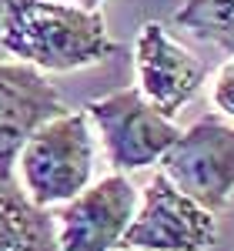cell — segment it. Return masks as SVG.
Masks as SVG:
<instances>
[{
    "label": "cell",
    "mask_w": 234,
    "mask_h": 251,
    "mask_svg": "<svg viewBox=\"0 0 234 251\" xmlns=\"http://www.w3.org/2000/svg\"><path fill=\"white\" fill-rule=\"evenodd\" d=\"M0 44L10 57L40 74L80 71L120 50L100 10H80L57 0H3Z\"/></svg>",
    "instance_id": "cell-1"
},
{
    "label": "cell",
    "mask_w": 234,
    "mask_h": 251,
    "mask_svg": "<svg viewBox=\"0 0 234 251\" xmlns=\"http://www.w3.org/2000/svg\"><path fill=\"white\" fill-rule=\"evenodd\" d=\"M97 141L84 111H64L27 137L17 157L23 194L37 208H54L77 198L94 181Z\"/></svg>",
    "instance_id": "cell-2"
},
{
    "label": "cell",
    "mask_w": 234,
    "mask_h": 251,
    "mask_svg": "<svg viewBox=\"0 0 234 251\" xmlns=\"http://www.w3.org/2000/svg\"><path fill=\"white\" fill-rule=\"evenodd\" d=\"M91 127L100 134L104 154L117 174L140 171L164 157V151L181 137V127L167 114L151 107L137 87H120L84 107Z\"/></svg>",
    "instance_id": "cell-3"
},
{
    "label": "cell",
    "mask_w": 234,
    "mask_h": 251,
    "mask_svg": "<svg viewBox=\"0 0 234 251\" xmlns=\"http://www.w3.org/2000/svg\"><path fill=\"white\" fill-rule=\"evenodd\" d=\"M157 164L181 194L217 214L234 198V124L201 117L181 131Z\"/></svg>",
    "instance_id": "cell-4"
},
{
    "label": "cell",
    "mask_w": 234,
    "mask_h": 251,
    "mask_svg": "<svg viewBox=\"0 0 234 251\" xmlns=\"http://www.w3.org/2000/svg\"><path fill=\"white\" fill-rule=\"evenodd\" d=\"M217 241V218L154 174L137 191L134 221L124 234V251H208Z\"/></svg>",
    "instance_id": "cell-5"
},
{
    "label": "cell",
    "mask_w": 234,
    "mask_h": 251,
    "mask_svg": "<svg viewBox=\"0 0 234 251\" xmlns=\"http://www.w3.org/2000/svg\"><path fill=\"white\" fill-rule=\"evenodd\" d=\"M137 211V188L127 174L91 181L77 198L57 204L54 228L60 251H117Z\"/></svg>",
    "instance_id": "cell-6"
},
{
    "label": "cell",
    "mask_w": 234,
    "mask_h": 251,
    "mask_svg": "<svg viewBox=\"0 0 234 251\" xmlns=\"http://www.w3.org/2000/svg\"><path fill=\"white\" fill-rule=\"evenodd\" d=\"M64 111L47 74L20 60H0V184H14L27 137Z\"/></svg>",
    "instance_id": "cell-7"
},
{
    "label": "cell",
    "mask_w": 234,
    "mask_h": 251,
    "mask_svg": "<svg viewBox=\"0 0 234 251\" xmlns=\"http://www.w3.org/2000/svg\"><path fill=\"white\" fill-rule=\"evenodd\" d=\"M134 74L140 97L171 117L197 97L204 84V64L187 47H181L164 24L147 20L134 40Z\"/></svg>",
    "instance_id": "cell-8"
},
{
    "label": "cell",
    "mask_w": 234,
    "mask_h": 251,
    "mask_svg": "<svg viewBox=\"0 0 234 251\" xmlns=\"http://www.w3.org/2000/svg\"><path fill=\"white\" fill-rule=\"evenodd\" d=\"M0 251H60L54 214L14 184H0Z\"/></svg>",
    "instance_id": "cell-9"
},
{
    "label": "cell",
    "mask_w": 234,
    "mask_h": 251,
    "mask_svg": "<svg viewBox=\"0 0 234 251\" xmlns=\"http://www.w3.org/2000/svg\"><path fill=\"white\" fill-rule=\"evenodd\" d=\"M174 20L194 37L234 54V0H187Z\"/></svg>",
    "instance_id": "cell-10"
},
{
    "label": "cell",
    "mask_w": 234,
    "mask_h": 251,
    "mask_svg": "<svg viewBox=\"0 0 234 251\" xmlns=\"http://www.w3.org/2000/svg\"><path fill=\"white\" fill-rule=\"evenodd\" d=\"M211 104H214L217 114L234 121V54L217 67L214 77H211Z\"/></svg>",
    "instance_id": "cell-11"
},
{
    "label": "cell",
    "mask_w": 234,
    "mask_h": 251,
    "mask_svg": "<svg viewBox=\"0 0 234 251\" xmlns=\"http://www.w3.org/2000/svg\"><path fill=\"white\" fill-rule=\"evenodd\" d=\"M57 3H74V7H80V10H100L104 0H57Z\"/></svg>",
    "instance_id": "cell-12"
}]
</instances>
